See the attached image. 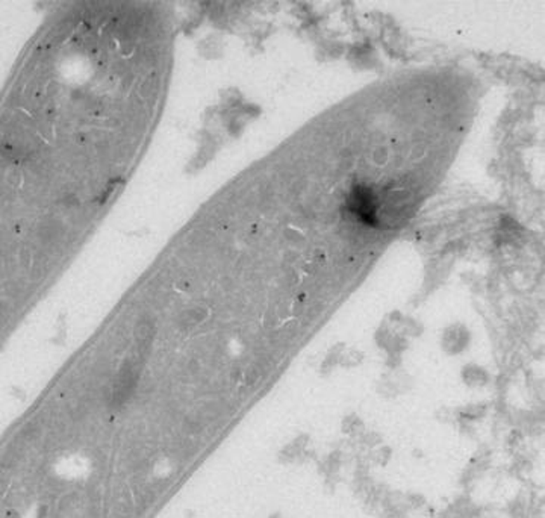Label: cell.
Returning a JSON list of instances; mask_svg holds the SVG:
<instances>
[{"mask_svg":"<svg viewBox=\"0 0 545 518\" xmlns=\"http://www.w3.org/2000/svg\"><path fill=\"white\" fill-rule=\"evenodd\" d=\"M351 206L354 209V213H356L362 218V220H365L367 223L376 222L375 200H372V194L370 193L368 189L361 188L358 191H354Z\"/></svg>","mask_w":545,"mask_h":518,"instance_id":"1","label":"cell"}]
</instances>
